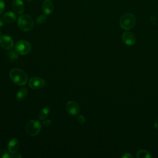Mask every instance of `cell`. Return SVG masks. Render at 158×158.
<instances>
[{
    "label": "cell",
    "instance_id": "1",
    "mask_svg": "<svg viewBox=\"0 0 158 158\" xmlns=\"http://www.w3.org/2000/svg\"><path fill=\"white\" fill-rule=\"evenodd\" d=\"M10 79L19 86L25 85L27 82L28 76L27 73L20 69L15 68L10 70L9 73Z\"/></svg>",
    "mask_w": 158,
    "mask_h": 158
},
{
    "label": "cell",
    "instance_id": "2",
    "mask_svg": "<svg viewBox=\"0 0 158 158\" xmlns=\"http://www.w3.org/2000/svg\"><path fill=\"white\" fill-rule=\"evenodd\" d=\"M136 22V18L133 14L126 13L121 16L119 23L123 29L129 30L135 26Z\"/></svg>",
    "mask_w": 158,
    "mask_h": 158
},
{
    "label": "cell",
    "instance_id": "3",
    "mask_svg": "<svg viewBox=\"0 0 158 158\" xmlns=\"http://www.w3.org/2000/svg\"><path fill=\"white\" fill-rule=\"evenodd\" d=\"M17 25L19 28L23 31H28L31 30L34 25V22L31 16L24 14L20 15L17 20Z\"/></svg>",
    "mask_w": 158,
    "mask_h": 158
},
{
    "label": "cell",
    "instance_id": "4",
    "mask_svg": "<svg viewBox=\"0 0 158 158\" xmlns=\"http://www.w3.org/2000/svg\"><path fill=\"white\" fill-rule=\"evenodd\" d=\"M41 124L35 120H31L27 122L25 125V131L28 135L30 136H35L40 132Z\"/></svg>",
    "mask_w": 158,
    "mask_h": 158
},
{
    "label": "cell",
    "instance_id": "5",
    "mask_svg": "<svg viewBox=\"0 0 158 158\" xmlns=\"http://www.w3.org/2000/svg\"><path fill=\"white\" fill-rule=\"evenodd\" d=\"M31 49L30 43L26 40H20L15 43V51L20 55H26L28 54Z\"/></svg>",
    "mask_w": 158,
    "mask_h": 158
},
{
    "label": "cell",
    "instance_id": "6",
    "mask_svg": "<svg viewBox=\"0 0 158 158\" xmlns=\"http://www.w3.org/2000/svg\"><path fill=\"white\" fill-rule=\"evenodd\" d=\"M65 109L67 112L72 115H77L79 114L80 108L78 104L73 101H69L65 105Z\"/></svg>",
    "mask_w": 158,
    "mask_h": 158
},
{
    "label": "cell",
    "instance_id": "7",
    "mask_svg": "<svg viewBox=\"0 0 158 158\" xmlns=\"http://www.w3.org/2000/svg\"><path fill=\"white\" fill-rule=\"evenodd\" d=\"M46 85V81L43 78L39 77H33L28 81L29 86L33 89H38L43 88Z\"/></svg>",
    "mask_w": 158,
    "mask_h": 158
},
{
    "label": "cell",
    "instance_id": "8",
    "mask_svg": "<svg viewBox=\"0 0 158 158\" xmlns=\"http://www.w3.org/2000/svg\"><path fill=\"white\" fill-rule=\"evenodd\" d=\"M0 44L6 49H10L14 46L12 38L8 35H2L0 37Z\"/></svg>",
    "mask_w": 158,
    "mask_h": 158
},
{
    "label": "cell",
    "instance_id": "9",
    "mask_svg": "<svg viewBox=\"0 0 158 158\" xmlns=\"http://www.w3.org/2000/svg\"><path fill=\"white\" fill-rule=\"evenodd\" d=\"M123 41L128 46H132L135 43V38L133 34L129 31H125L122 34Z\"/></svg>",
    "mask_w": 158,
    "mask_h": 158
},
{
    "label": "cell",
    "instance_id": "10",
    "mask_svg": "<svg viewBox=\"0 0 158 158\" xmlns=\"http://www.w3.org/2000/svg\"><path fill=\"white\" fill-rule=\"evenodd\" d=\"M12 8L15 14H20L24 10V4L22 0H14L12 4Z\"/></svg>",
    "mask_w": 158,
    "mask_h": 158
},
{
    "label": "cell",
    "instance_id": "11",
    "mask_svg": "<svg viewBox=\"0 0 158 158\" xmlns=\"http://www.w3.org/2000/svg\"><path fill=\"white\" fill-rule=\"evenodd\" d=\"M54 5L51 0H45L42 4V9L45 14L49 15L53 11Z\"/></svg>",
    "mask_w": 158,
    "mask_h": 158
},
{
    "label": "cell",
    "instance_id": "12",
    "mask_svg": "<svg viewBox=\"0 0 158 158\" xmlns=\"http://www.w3.org/2000/svg\"><path fill=\"white\" fill-rule=\"evenodd\" d=\"M19 146V141L16 138L11 139L9 141L8 144H7L8 150H9V152H10V153L15 152L18 150Z\"/></svg>",
    "mask_w": 158,
    "mask_h": 158
},
{
    "label": "cell",
    "instance_id": "13",
    "mask_svg": "<svg viewBox=\"0 0 158 158\" xmlns=\"http://www.w3.org/2000/svg\"><path fill=\"white\" fill-rule=\"evenodd\" d=\"M3 20L5 22L8 23H13L16 20V15L14 13V12H6L3 15Z\"/></svg>",
    "mask_w": 158,
    "mask_h": 158
},
{
    "label": "cell",
    "instance_id": "14",
    "mask_svg": "<svg viewBox=\"0 0 158 158\" xmlns=\"http://www.w3.org/2000/svg\"><path fill=\"white\" fill-rule=\"evenodd\" d=\"M27 92H28V91L26 88L23 87V88H20L17 93V95H16L17 99L19 101H23L26 98Z\"/></svg>",
    "mask_w": 158,
    "mask_h": 158
},
{
    "label": "cell",
    "instance_id": "15",
    "mask_svg": "<svg viewBox=\"0 0 158 158\" xmlns=\"http://www.w3.org/2000/svg\"><path fill=\"white\" fill-rule=\"evenodd\" d=\"M50 112V109L48 107H43L40 112L39 113V115H38V118L41 120H44V118H46L47 117V116L48 115L49 113Z\"/></svg>",
    "mask_w": 158,
    "mask_h": 158
},
{
    "label": "cell",
    "instance_id": "16",
    "mask_svg": "<svg viewBox=\"0 0 158 158\" xmlns=\"http://www.w3.org/2000/svg\"><path fill=\"white\" fill-rule=\"evenodd\" d=\"M8 57L10 62H15L18 59V53L15 51L10 50L8 52Z\"/></svg>",
    "mask_w": 158,
    "mask_h": 158
},
{
    "label": "cell",
    "instance_id": "17",
    "mask_svg": "<svg viewBox=\"0 0 158 158\" xmlns=\"http://www.w3.org/2000/svg\"><path fill=\"white\" fill-rule=\"evenodd\" d=\"M136 156L138 157L139 158H143V157H145V158H148V157H151V155L149 154V152L144 149H140L137 152L136 154Z\"/></svg>",
    "mask_w": 158,
    "mask_h": 158
},
{
    "label": "cell",
    "instance_id": "18",
    "mask_svg": "<svg viewBox=\"0 0 158 158\" xmlns=\"http://www.w3.org/2000/svg\"><path fill=\"white\" fill-rule=\"evenodd\" d=\"M46 20V17L45 15H39L37 19H36V22L38 24H41L43 23Z\"/></svg>",
    "mask_w": 158,
    "mask_h": 158
},
{
    "label": "cell",
    "instance_id": "19",
    "mask_svg": "<svg viewBox=\"0 0 158 158\" xmlns=\"http://www.w3.org/2000/svg\"><path fill=\"white\" fill-rule=\"evenodd\" d=\"M9 154L7 151L3 149H0V158H9Z\"/></svg>",
    "mask_w": 158,
    "mask_h": 158
},
{
    "label": "cell",
    "instance_id": "20",
    "mask_svg": "<svg viewBox=\"0 0 158 158\" xmlns=\"http://www.w3.org/2000/svg\"><path fill=\"white\" fill-rule=\"evenodd\" d=\"M5 9V2L3 0H0V15L3 12Z\"/></svg>",
    "mask_w": 158,
    "mask_h": 158
},
{
    "label": "cell",
    "instance_id": "21",
    "mask_svg": "<svg viewBox=\"0 0 158 158\" xmlns=\"http://www.w3.org/2000/svg\"><path fill=\"white\" fill-rule=\"evenodd\" d=\"M51 123H52V121H51V120H46L43 121V122L41 123V125H42L43 127H48V126L51 125Z\"/></svg>",
    "mask_w": 158,
    "mask_h": 158
},
{
    "label": "cell",
    "instance_id": "22",
    "mask_svg": "<svg viewBox=\"0 0 158 158\" xmlns=\"http://www.w3.org/2000/svg\"><path fill=\"white\" fill-rule=\"evenodd\" d=\"M77 120H78V121L80 123H84L85 122V117H84L83 115H80V114H78V115H77Z\"/></svg>",
    "mask_w": 158,
    "mask_h": 158
},
{
    "label": "cell",
    "instance_id": "23",
    "mask_svg": "<svg viewBox=\"0 0 158 158\" xmlns=\"http://www.w3.org/2000/svg\"><path fill=\"white\" fill-rule=\"evenodd\" d=\"M22 156L17 153H11L10 155H9V157L10 158H21Z\"/></svg>",
    "mask_w": 158,
    "mask_h": 158
},
{
    "label": "cell",
    "instance_id": "24",
    "mask_svg": "<svg viewBox=\"0 0 158 158\" xmlns=\"http://www.w3.org/2000/svg\"><path fill=\"white\" fill-rule=\"evenodd\" d=\"M154 127H155V128H156V129L158 130V120H157L156 121V122H155V123H154Z\"/></svg>",
    "mask_w": 158,
    "mask_h": 158
},
{
    "label": "cell",
    "instance_id": "25",
    "mask_svg": "<svg viewBox=\"0 0 158 158\" xmlns=\"http://www.w3.org/2000/svg\"><path fill=\"white\" fill-rule=\"evenodd\" d=\"M3 25H4V22H3L2 20L0 18V27H2Z\"/></svg>",
    "mask_w": 158,
    "mask_h": 158
},
{
    "label": "cell",
    "instance_id": "26",
    "mask_svg": "<svg viewBox=\"0 0 158 158\" xmlns=\"http://www.w3.org/2000/svg\"><path fill=\"white\" fill-rule=\"evenodd\" d=\"M126 154H127V156H126V155H123V157H126V156H127V157H132L130 154H128V153H127Z\"/></svg>",
    "mask_w": 158,
    "mask_h": 158
},
{
    "label": "cell",
    "instance_id": "27",
    "mask_svg": "<svg viewBox=\"0 0 158 158\" xmlns=\"http://www.w3.org/2000/svg\"><path fill=\"white\" fill-rule=\"evenodd\" d=\"M26 1H28V2H31V1H33V0H26Z\"/></svg>",
    "mask_w": 158,
    "mask_h": 158
},
{
    "label": "cell",
    "instance_id": "28",
    "mask_svg": "<svg viewBox=\"0 0 158 158\" xmlns=\"http://www.w3.org/2000/svg\"><path fill=\"white\" fill-rule=\"evenodd\" d=\"M1 30H0V36H1Z\"/></svg>",
    "mask_w": 158,
    "mask_h": 158
}]
</instances>
